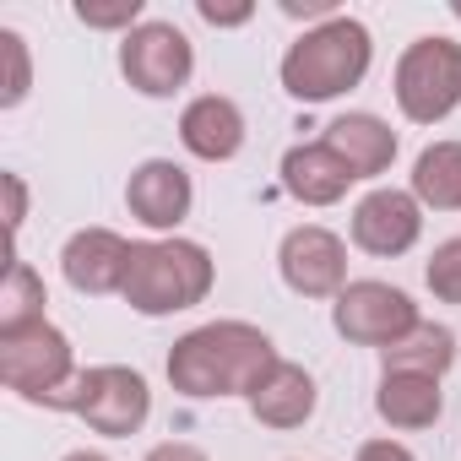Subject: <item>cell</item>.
<instances>
[{
  "instance_id": "obj_1",
  "label": "cell",
  "mask_w": 461,
  "mask_h": 461,
  "mask_svg": "<svg viewBox=\"0 0 461 461\" xmlns=\"http://www.w3.org/2000/svg\"><path fill=\"white\" fill-rule=\"evenodd\" d=\"M272 342L250 326H206V331H190L174 358H168V375L179 391L190 396H222V391H256L267 375H272Z\"/></svg>"
},
{
  "instance_id": "obj_2",
  "label": "cell",
  "mask_w": 461,
  "mask_h": 461,
  "mask_svg": "<svg viewBox=\"0 0 461 461\" xmlns=\"http://www.w3.org/2000/svg\"><path fill=\"white\" fill-rule=\"evenodd\" d=\"M206 283H212V267H206V250L195 245H136L131 250L125 294L141 315L185 310L206 294Z\"/></svg>"
},
{
  "instance_id": "obj_3",
  "label": "cell",
  "mask_w": 461,
  "mask_h": 461,
  "mask_svg": "<svg viewBox=\"0 0 461 461\" xmlns=\"http://www.w3.org/2000/svg\"><path fill=\"white\" fill-rule=\"evenodd\" d=\"M369 66V33L358 23H331L326 33L304 39L288 66H283V82L294 98H331L342 87H353Z\"/></svg>"
},
{
  "instance_id": "obj_4",
  "label": "cell",
  "mask_w": 461,
  "mask_h": 461,
  "mask_svg": "<svg viewBox=\"0 0 461 461\" xmlns=\"http://www.w3.org/2000/svg\"><path fill=\"white\" fill-rule=\"evenodd\" d=\"M44 402L77 407V412H82L93 429H104V434H125V429H136V423L147 418V385H141V375H131V369H93V375H82L77 391H55V396H44Z\"/></svg>"
},
{
  "instance_id": "obj_5",
  "label": "cell",
  "mask_w": 461,
  "mask_h": 461,
  "mask_svg": "<svg viewBox=\"0 0 461 461\" xmlns=\"http://www.w3.org/2000/svg\"><path fill=\"white\" fill-rule=\"evenodd\" d=\"M402 109L412 120H439L456 98H461V50L445 39H423L407 60H402Z\"/></svg>"
},
{
  "instance_id": "obj_6",
  "label": "cell",
  "mask_w": 461,
  "mask_h": 461,
  "mask_svg": "<svg viewBox=\"0 0 461 461\" xmlns=\"http://www.w3.org/2000/svg\"><path fill=\"white\" fill-rule=\"evenodd\" d=\"M71 353L60 342V331H50L44 321L28 326V331H12L6 337V353H0V375H6V385H17L23 396H55V380L66 375Z\"/></svg>"
},
{
  "instance_id": "obj_7",
  "label": "cell",
  "mask_w": 461,
  "mask_h": 461,
  "mask_svg": "<svg viewBox=\"0 0 461 461\" xmlns=\"http://www.w3.org/2000/svg\"><path fill=\"white\" fill-rule=\"evenodd\" d=\"M337 331L353 337V342H391L396 348V337L402 331H418V326H412L407 294H396L385 283H358L337 304Z\"/></svg>"
},
{
  "instance_id": "obj_8",
  "label": "cell",
  "mask_w": 461,
  "mask_h": 461,
  "mask_svg": "<svg viewBox=\"0 0 461 461\" xmlns=\"http://www.w3.org/2000/svg\"><path fill=\"white\" fill-rule=\"evenodd\" d=\"M125 71L152 98L158 93H174L190 77V44H185V33H174V28H141L125 44Z\"/></svg>"
},
{
  "instance_id": "obj_9",
  "label": "cell",
  "mask_w": 461,
  "mask_h": 461,
  "mask_svg": "<svg viewBox=\"0 0 461 461\" xmlns=\"http://www.w3.org/2000/svg\"><path fill=\"white\" fill-rule=\"evenodd\" d=\"M353 240L369 256H396L418 240V206L402 190H375L358 212H353Z\"/></svg>"
},
{
  "instance_id": "obj_10",
  "label": "cell",
  "mask_w": 461,
  "mask_h": 461,
  "mask_svg": "<svg viewBox=\"0 0 461 461\" xmlns=\"http://www.w3.org/2000/svg\"><path fill=\"white\" fill-rule=\"evenodd\" d=\"M283 272L299 294H331L342 283V245L326 228H299L283 245Z\"/></svg>"
},
{
  "instance_id": "obj_11",
  "label": "cell",
  "mask_w": 461,
  "mask_h": 461,
  "mask_svg": "<svg viewBox=\"0 0 461 461\" xmlns=\"http://www.w3.org/2000/svg\"><path fill=\"white\" fill-rule=\"evenodd\" d=\"M125 272H131V250L104 234V228H93V234H77L66 245V277L87 294H109V288H125Z\"/></svg>"
},
{
  "instance_id": "obj_12",
  "label": "cell",
  "mask_w": 461,
  "mask_h": 461,
  "mask_svg": "<svg viewBox=\"0 0 461 461\" xmlns=\"http://www.w3.org/2000/svg\"><path fill=\"white\" fill-rule=\"evenodd\" d=\"M131 212L152 228H174L190 212V179L174 163H147L131 179Z\"/></svg>"
},
{
  "instance_id": "obj_13",
  "label": "cell",
  "mask_w": 461,
  "mask_h": 461,
  "mask_svg": "<svg viewBox=\"0 0 461 461\" xmlns=\"http://www.w3.org/2000/svg\"><path fill=\"white\" fill-rule=\"evenodd\" d=\"M245 141V120L228 98H201L185 109V147L195 158H234Z\"/></svg>"
},
{
  "instance_id": "obj_14",
  "label": "cell",
  "mask_w": 461,
  "mask_h": 461,
  "mask_svg": "<svg viewBox=\"0 0 461 461\" xmlns=\"http://www.w3.org/2000/svg\"><path fill=\"white\" fill-rule=\"evenodd\" d=\"M326 147L348 163V174H353V179H364V174H380V168L391 163L396 136H391L380 120H369V114H348V120H337V125H331V141H326Z\"/></svg>"
},
{
  "instance_id": "obj_15",
  "label": "cell",
  "mask_w": 461,
  "mask_h": 461,
  "mask_svg": "<svg viewBox=\"0 0 461 461\" xmlns=\"http://www.w3.org/2000/svg\"><path fill=\"white\" fill-rule=\"evenodd\" d=\"M256 412L267 418V423H277V429H288V423H304L310 418V407H315V385H310V375L304 369H294V364H277L256 391Z\"/></svg>"
},
{
  "instance_id": "obj_16",
  "label": "cell",
  "mask_w": 461,
  "mask_h": 461,
  "mask_svg": "<svg viewBox=\"0 0 461 461\" xmlns=\"http://www.w3.org/2000/svg\"><path fill=\"white\" fill-rule=\"evenodd\" d=\"M288 190L294 195H304V201H337L342 190H348V163L331 152V147H299V152H288Z\"/></svg>"
},
{
  "instance_id": "obj_17",
  "label": "cell",
  "mask_w": 461,
  "mask_h": 461,
  "mask_svg": "<svg viewBox=\"0 0 461 461\" xmlns=\"http://www.w3.org/2000/svg\"><path fill=\"white\" fill-rule=\"evenodd\" d=\"M380 412H385L391 423H407V429L434 423V418H439V391H434L429 375H385Z\"/></svg>"
},
{
  "instance_id": "obj_18",
  "label": "cell",
  "mask_w": 461,
  "mask_h": 461,
  "mask_svg": "<svg viewBox=\"0 0 461 461\" xmlns=\"http://www.w3.org/2000/svg\"><path fill=\"white\" fill-rule=\"evenodd\" d=\"M450 358H456V337L445 326H423V331H412V342L385 348V375L396 369V375H429L434 380Z\"/></svg>"
},
{
  "instance_id": "obj_19",
  "label": "cell",
  "mask_w": 461,
  "mask_h": 461,
  "mask_svg": "<svg viewBox=\"0 0 461 461\" xmlns=\"http://www.w3.org/2000/svg\"><path fill=\"white\" fill-rule=\"evenodd\" d=\"M418 195L434 201V206H461V147L445 141V147H429L418 158V174H412Z\"/></svg>"
},
{
  "instance_id": "obj_20",
  "label": "cell",
  "mask_w": 461,
  "mask_h": 461,
  "mask_svg": "<svg viewBox=\"0 0 461 461\" xmlns=\"http://www.w3.org/2000/svg\"><path fill=\"white\" fill-rule=\"evenodd\" d=\"M6 310H0V321H6V337L12 331H28V326H39L33 321V310L44 304V288L33 283V272L23 267V261H12V277H6V299H0Z\"/></svg>"
},
{
  "instance_id": "obj_21",
  "label": "cell",
  "mask_w": 461,
  "mask_h": 461,
  "mask_svg": "<svg viewBox=\"0 0 461 461\" xmlns=\"http://www.w3.org/2000/svg\"><path fill=\"white\" fill-rule=\"evenodd\" d=\"M429 288H434L439 299L461 304V240H450V245L434 250V261H429Z\"/></svg>"
},
{
  "instance_id": "obj_22",
  "label": "cell",
  "mask_w": 461,
  "mask_h": 461,
  "mask_svg": "<svg viewBox=\"0 0 461 461\" xmlns=\"http://www.w3.org/2000/svg\"><path fill=\"white\" fill-rule=\"evenodd\" d=\"M358 461H412L402 445H391V439H380V445H364V456Z\"/></svg>"
},
{
  "instance_id": "obj_23",
  "label": "cell",
  "mask_w": 461,
  "mask_h": 461,
  "mask_svg": "<svg viewBox=\"0 0 461 461\" xmlns=\"http://www.w3.org/2000/svg\"><path fill=\"white\" fill-rule=\"evenodd\" d=\"M147 461H206L201 450H190V445H163V450H152Z\"/></svg>"
},
{
  "instance_id": "obj_24",
  "label": "cell",
  "mask_w": 461,
  "mask_h": 461,
  "mask_svg": "<svg viewBox=\"0 0 461 461\" xmlns=\"http://www.w3.org/2000/svg\"><path fill=\"white\" fill-rule=\"evenodd\" d=\"M120 17H136V6H120V12H98V6H82V23H120Z\"/></svg>"
},
{
  "instance_id": "obj_25",
  "label": "cell",
  "mask_w": 461,
  "mask_h": 461,
  "mask_svg": "<svg viewBox=\"0 0 461 461\" xmlns=\"http://www.w3.org/2000/svg\"><path fill=\"white\" fill-rule=\"evenodd\" d=\"M6 190H12V228H17V222H23V185L6 179Z\"/></svg>"
},
{
  "instance_id": "obj_26",
  "label": "cell",
  "mask_w": 461,
  "mask_h": 461,
  "mask_svg": "<svg viewBox=\"0 0 461 461\" xmlns=\"http://www.w3.org/2000/svg\"><path fill=\"white\" fill-rule=\"evenodd\" d=\"M71 461H104V456H71Z\"/></svg>"
}]
</instances>
